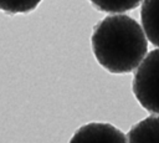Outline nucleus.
<instances>
[{
	"label": "nucleus",
	"instance_id": "1",
	"mask_svg": "<svg viewBox=\"0 0 159 143\" xmlns=\"http://www.w3.org/2000/svg\"><path fill=\"white\" fill-rule=\"evenodd\" d=\"M91 44L98 63L112 73H128L138 68L148 51L143 27L123 14L99 21L93 29Z\"/></svg>",
	"mask_w": 159,
	"mask_h": 143
},
{
	"label": "nucleus",
	"instance_id": "2",
	"mask_svg": "<svg viewBox=\"0 0 159 143\" xmlns=\"http://www.w3.org/2000/svg\"><path fill=\"white\" fill-rule=\"evenodd\" d=\"M132 90L143 108L159 116V48L150 51L138 66Z\"/></svg>",
	"mask_w": 159,
	"mask_h": 143
},
{
	"label": "nucleus",
	"instance_id": "3",
	"mask_svg": "<svg viewBox=\"0 0 159 143\" xmlns=\"http://www.w3.org/2000/svg\"><path fill=\"white\" fill-rule=\"evenodd\" d=\"M68 143H128L125 134L109 123L92 122L80 127Z\"/></svg>",
	"mask_w": 159,
	"mask_h": 143
},
{
	"label": "nucleus",
	"instance_id": "4",
	"mask_svg": "<svg viewBox=\"0 0 159 143\" xmlns=\"http://www.w3.org/2000/svg\"><path fill=\"white\" fill-rule=\"evenodd\" d=\"M142 27L152 45L159 47V0H144L140 7Z\"/></svg>",
	"mask_w": 159,
	"mask_h": 143
},
{
	"label": "nucleus",
	"instance_id": "5",
	"mask_svg": "<svg viewBox=\"0 0 159 143\" xmlns=\"http://www.w3.org/2000/svg\"><path fill=\"white\" fill-rule=\"evenodd\" d=\"M128 143H159V116H149L135 123L127 134Z\"/></svg>",
	"mask_w": 159,
	"mask_h": 143
},
{
	"label": "nucleus",
	"instance_id": "6",
	"mask_svg": "<svg viewBox=\"0 0 159 143\" xmlns=\"http://www.w3.org/2000/svg\"><path fill=\"white\" fill-rule=\"evenodd\" d=\"M88 1L99 11L120 14L135 9L143 0H88Z\"/></svg>",
	"mask_w": 159,
	"mask_h": 143
},
{
	"label": "nucleus",
	"instance_id": "7",
	"mask_svg": "<svg viewBox=\"0 0 159 143\" xmlns=\"http://www.w3.org/2000/svg\"><path fill=\"white\" fill-rule=\"evenodd\" d=\"M42 0H0V10L6 14H26L35 10Z\"/></svg>",
	"mask_w": 159,
	"mask_h": 143
}]
</instances>
